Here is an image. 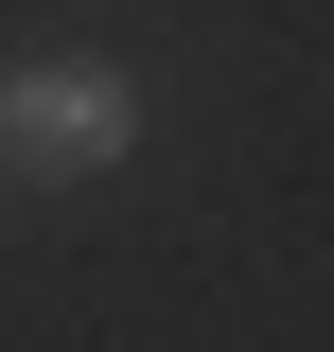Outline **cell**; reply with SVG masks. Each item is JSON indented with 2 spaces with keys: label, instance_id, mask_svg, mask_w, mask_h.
Wrapping results in <instances>:
<instances>
[{
  "label": "cell",
  "instance_id": "1",
  "mask_svg": "<svg viewBox=\"0 0 334 352\" xmlns=\"http://www.w3.org/2000/svg\"><path fill=\"white\" fill-rule=\"evenodd\" d=\"M124 141H141V88L88 71V53H53V71L0 88V176H106Z\"/></svg>",
  "mask_w": 334,
  "mask_h": 352
}]
</instances>
